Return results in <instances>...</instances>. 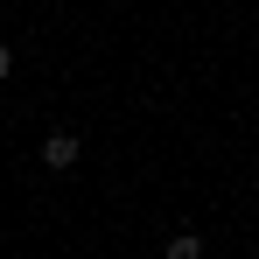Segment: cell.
<instances>
[{
    "mask_svg": "<svg viewBox=\"0 0 259 259\" xmlns=\"http://www.w3.org/2000/svg\"><path fill=\"white\" fill-rule=\"evenodd\" d=\"M77 154H84V140H77L70 126H56V133L42 140V168H56V175H63V168H77Z\"/></svg>",
    "mask_w": 259,
    "mask_h": 259,
    "instance_id": "6da1fadb",
    "label": "cell"
},
{
    "mask_svg": "<svg viewBox=\"0 0 259 259\" xmlns=\"http://www.w3.org/2000/svg\"><path fill=\"white\" fill-rule=\"evenodd\" d=\"M168 259H203V238H196V231H175V238H168Z\"/></svg>",
    "mask_w": 259,
    "mask_h": 259,
    "instance_id": "7a4b0ae2",
    "label": "cell"
},
{
    "mask_svg": "<svg viewBox=\"0 0 259 259\" xmlns=\"http://www.w3.org/2000/svg\"><path fill=\"white\" fill-rule=\"evenodd\" d=\"M7 70H14V49H7V42H0V84H7Z\"/></svg>",
    "mask_w": 259,
    "mask_h": 259,
    "instance_id": "3957f363",
    "label": "cell"
}]
</instances>
